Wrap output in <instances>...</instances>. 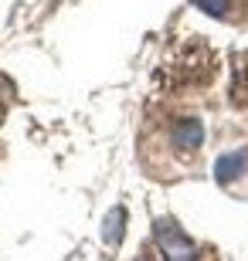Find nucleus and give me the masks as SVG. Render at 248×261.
Instances as JSON below:
<instances>
[{"mask_svg":"<svg viewBox=\"0 0 248 261\" xmlns=\"http://www.w3.org/2000/svg\"><path fill=\"white\" fill-rule=\"evenodd\" d=\"M245 163H248V153H245V149L224 153L218 163H214V180H218V184H231V180H238L241 170H245Z\"/></svg>","mask_w":248,"mask_h":261,"instance_id":"2","label":"nucleus"},{"mask_svg":"<svg viewBox=\"0 0 248 261\" xmlns=\"http://www.w3.org/2000/svg\"><path fill=\"white\" fill-rule=\"evenodd\" d=\"M200 143H204V126L197 119H184L173 126V149L177 153H194Z\"/></svg>","mask_w":248,"mask_h":261,"instance_id":"1","label":"nucleus"},{"mask_svg":"<svg viewBox=\"0 0 248 261\" xmlns=\"http://www.w3.org/2000/svg\"><path fill=\"white\" fill-rule=\"evenodd\" d=\"M156 231H160V234H156V241H160V248H163L167 258H187V254L194 251L191 241H187V238H184L170 221H167V231H170V234H163V227H156Z\"/></svg>","mask_w":248,"mask_h":261,"instance_id":"3","label":"nucleus"},{"mask_svg":"<svg viewBox=\"0 0 248 261\" xmlns=\"http://www.w3.org/2000/svg\"><path fill=\"white\" fill-rule=\"evenodd\" d=\"M200 10H208L211 17H231V0H194Z\"/></svg>","mask_w":248,"mask_h":261,"instance_id":"5","label":"nucleus"},{"mask_svg":"<svg viewBox=\"0 0 248 261\" xmlns=\"http://www.w3.org/2000/svg\"><path fill=\"white\" fill-rule=\"evenodd\" d=\"M102 238H105V244H109V248H116V244L123 241V231H126V211L123 207H116L112 214H109V217H105V227H102Z\"/></svg>","mask_w":248,"mask_h":261,"instance_id":"4","label":"nucleus"}]
</instances>
